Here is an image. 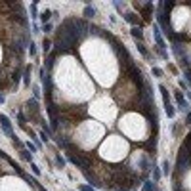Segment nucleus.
I'll return each instance as SVG.
<instances>
[{
    "instance_id": "nucleus-17",
    "label": "nucleus",
    "mask_w": 191,
    "mask_h": 191,
    "mask_svg": "<svg viewBox=\"0 0 191 191\" xmlns=\"http://www.w3.org/2000/svg\"><path fill=\"white\" fill-rule=\"evenodd\" d=\"M31 168H33V172H35L37 176H40V168H38V166H37L35 163H31Z\"/></svg>"
},
{
    "instance_id": "nucleus-14",
    "label": "nucleus",
    "mask_w": 191,
    "mask_h": 191,
    "mask_svg": "<svg viewBox=\"0 0 191 191\" xmlns=\"http://www.w3.org/2000/svg\"><path fill=\"white\" fill-rule=\"evenodd\" d=\"M29 54H31V55L37 54V48H35V42H33V40H31V44H29Z\"/></svg>"
},
{
    "instance_id": "nucleus-12",
    "label": "nucleus",
    "mask_w": 191,
    "mask_h": 191,
    "mask_svg": "<svg viewBox=\"0 0 191 191\" xmlns=\"http://www.w3.org/2000/svg\"><path fill=\"white\" fill-rule=\"evenodd\" d=\"M153 75H155L157 78H161V76H163V69H159V67H153Z\"/></svg>"
},
{
    "instance_id": "nucleus-5",
    "label": "nucleus",
    "mask_w": 191,
    "mask_h": 191,
    "mask_svg": "<svg viewBox=\"0 0 191 191\" xmlns=\"http://www.w3.org/2000/svg\"><path fill=\"white\" fill-rule=\"evenodd\" d=\"M84 17H86V19L96 17V10H94L92 6H84Z\"/></svg>"
},
{
    "instance_id": "nucleus-15",
    "label": "nucleus",
    "mask_w": 191,
    "mask_h": 191,
    "mask_svg": "<svg viewBox=\"0 0 191 191\" xmlns=\"http://www.w3.org/2000/svg\"><path fill=\"white\" fill-rule=\"evenodd\" d=\"M163 172H164V174L170 172V164H168V161H164V163H163Z\"/></svg>"
},
{
    "instance_id": "nucleus-22",
    "label": "nucleus",
    "mask_w": 191,
    "mask_h": 191,
    "mask_svg": "<svg viewBox=\"0 0 191 191\" xmlns=\"http://www.w3.org/2000/svg\"><path fill=\"white\" fill-rule=\"evenodd\" d=\"M4 102H6V96H4L2 92H0V103H4Z\"/></svg>"
},
{
    "instance_id": "nucleus-16",
    "label": "nucleus",
    "mask_w": 191,
    "mask_h": 191,
    "mask_svg": "<svg viewBox=\"0 0 191 191\" xmlns=\"http://www.w3.org/2000/svg\"><path fill=\"white\" fill-rule=\"evenodd\" d=\"M29 75H31V67H27V69H25V75H23V78H25V84H29Z\"/></svg>"
},
{
    "instance_id": "nucleus-4",
    "label": "nucleus",
    "mask_w": 191,
    "mask_h": 191,
    "mask_svg": "<svg viewBox=\"0 0 191 191\" xmlns=\"http://www.w3.org/2000/svg\"><path fill=\"white\" fill-rule=\"evenodd\" d=\"M161 176H163L161 168L159 166H153V184H159L161 182Z\"/></svg>"
},
{
    "instance_id": "nucleus-3",
    "label": "nucleus",
    "mask_w": 191,
    "mask_h": 191,
    "mask_svg": "<svg viewBox=\"0 0 191 191\" xmlns=\"http://www.w3.org/2000/svg\"><path fill=\"white\" fill-rule=\"evenodd\" d=\"M122 19H124V21H128V23H132L134 27H136V25L140 23V19H138L136 15H134V14H122Z\"/></svg>"
},
{
    "instance_id": "nucleus-11",
    "label": "nucleus",
    "mask_w": 191,
    "mask_h": 191,
    "mask_svg": "<svg viewBox=\"0 0 191 191\" xmlns=\"http://www.w3.org/2000/svg\"><path fill=\"white\" fill-rule=\"evenodd\" d=\"M25 145H27V151H31V153H37V145H35V143H31V141H27Z\"/></svg>"
},
{
    "instance_id": "nucleus-8",
    "label": "nucleus",
    "mask_w": 191,
    "mask_h": 191,
    "mask_svg": "<svg viewBox=\"0 0 191 191\" xmlns=\"http://www.w3.org/2000/svg\"><path fill=\"white\" fill-rule=\"evenodd\" d=\"M157 189H159V187H157L153 182H145L143 184V191H157Z\"/></svg>"
},
{
    "instance_id": "nucleus-7",
    "label": "nucleus",
    "mask_w": 191,
    "mask_h": 191,
    "mask_svg": "<svg viewBox=\"0 0 191 191\" xmlns=\"http://www.w3.org/2000/svg\"><path fill=\"white\" fill-rule=\"evenodd\" d=\"M42 50H44V54L52 50V40H50V38H44V42H42Z\"/></svg>"
},
{
    "instance_id": "nucleus-21",
    "label": "nucleus",
    "mask_w": 191,
    "mask_h": 191,
    "mask_svg": "<svg viewBox=\"0 0 191 191\" xmlns=\"http://www.w3.org/2000/svg\"><path fill=\"white\" fill-rule=\"evenodd\" d=\"M80 191H96V189H92L90 185H82V187H80Z\"/></svg>"
},
{
    "instance_id": "nucleus-13",
    "label": "nucleus",
    "mask_w": 191,
    "mask_h": 191,
    "mask_svg": "<svg viewBox=\"0 0 191 191\" xmlns=\"http://www.w3.org/2000/svg\"><path fill=\"white\" fill-rule=\"evenodd\" d=\"M21 157H23L25 161H29V163H31V155H29V151H27V149H21Z\"/></svg>"
},
{
    "instance_id": "nucleus-23",
    "label": "nucleus",
    "mask_w": 191,
    "mask_h": 191,
    "mask_svg": "<svg viewBox=\"0 0 191 191\" xmlns=\"http://www.w3.org/2000/svg\"><path fill=\"white\" fill-rule=\"evenodd\" d=\"M187 122L191 124V113H187Z\"/></svg>"
},
{
    "instance_id": "nucleus-2",
    "label": "nucleus",
    "mask_w": 191,
    "mask_h": 191,
    "mask_svg": "<svg viewBox=\"0 0 191 191\" xmlns=\"http://www.w3.org/2000/svg\"><path fill=\"white\" fill-rule=\"evenodd\" d=\"M0 126H2L4 128V132L8 134V136L10 138H15V134H14V128H12V122H10V119L6 117V115H0Z\"/></svg>"
},
{
    "instance_id": "nucleus-10",
    "label": "nucleus",
    "mask_w": 191,
    "mask_h": 191,
    "mask_svg": "<svg viewBox=\"0 0 191 191\" xmlns=\"http://www.w3.org/2000/svg\"><path fill=\"white\" fill-rule=\"evenodd\" d=\"M138 50L141 52V55H145V58H149V52H147V48H145V46H143V44H141V42L138 44Z\"/></svg>"
},
{
    "instance_id": "nucleus-9",
    "label": "nucleus",
    "mask_w": 191,
    "mask_h": 191,
    "mask_svg": "<svg viewBox=\"0 0 191 191\" xmlns=\"http://www.w3.org/2000/svg\"><path fill=\"white\" fill-rule=\"evenodd\" d=\"M50 17H52V12H50V10H46V12L40 14V19L44 21V23H50Z\"/></svg>"
},
{
    "instance_id": "nucleus-20",
    "label": "nucleus",
    "mask_w": 191,
    "mask_h": 191,
    "mask_svg": "<svg viewBox=\"0 0 191 191\" xmlns=\"http://www.w3.org/2000/svg\"><path fill=\"white\" fill-rule=\"evenodd\" d=\"M55 163H58V166H63V164H65V161L61 159V157H58V159H55Z\"/></svg>"
},
{
    "instance_id": "nucleus-1",
    "label": "nucleus",
    "mask_w": 191,
    "mask_h": 191,
    "mask_svg": "<svg viewBox=\"0 0 191 191\" xmlns=\"http://www.w3.org/2000/svg\"><path fill=\"white\" fill-rule=\"evenodd\" d=\"M159 90H161V94H163V99H164V111H166V115H168V119H174V115H176V109H174V105H172V102H170V96H168V90H166V86H159Z\"/></svg>"
},
{
    "instance_id": "nucleus-18",
    "label": "nucleus",
    "mask_w": 191,
    "mask_h": 191,
    "mask_svg": "<svg viewBox=\"0 0 191 191\" xmlns=\"http://www.w3.org/2000/svg\"><path fill=\"white\" fill-rule=\"evenodd\" d=\"M42 29H44V33H50V31H52V23H44Z\"/></svg>"
},
{
    "instance_id": "nucleus-6",
    "label": "nucleus",
    "mask_w": 191,
    "mask_h": 191,
    "mask_svg": "<svg viewBox=\"0 0 191 191\" xmlns=\"http://www.w3.org/2000/svg\"><path fill=\"white\" fill-rule=\"evenodd\" d=\"M132 37L134 38H143V31H141V27H132Z\"/></svg>"
},
{
    "instance_id": "nucleus-19",
    "label": "nucleus",
    "mask_w": 191,
    "mask_h": 191,
    "mask_svg": "<svg viewBox=\"0 0 191 191\" xmlns=\"http://www.w3.org/2000/svg\"><path fill=\"white\" fill-rule=\"evenodd\" d=\"M33 92H35V98H38V96H40V88L35 86V88H33Z\"/></svg>"
}]
</instances>
